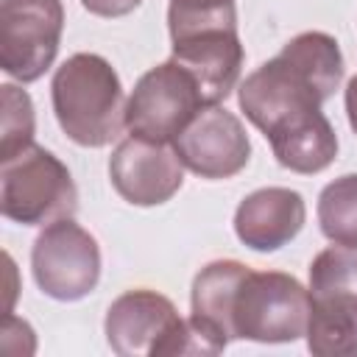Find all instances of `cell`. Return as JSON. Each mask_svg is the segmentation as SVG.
I'll return each instance as SVG.
<instances>
[{
    "label": "cell",
    "mask_w": 357,
    "mask_h": 357,
    "mask_svg": "<svg viewBox=\"0 0 357 357\" xmlns=\"http://www.w3.org/2000/svg\"><path fill=\"white\" fill-rule=\"evenodd\" d=\"M310 287L282 271L245 268L229 301V337L254 343H293L307 335Z\"/></svg>",
    "instance_id": "277c9868"
},
{
    "label": "cell",
    "mask_w": 357,
    "mask_h": 357,
    "mask_svg": "<svg viewBox=\"0 0 357 357\" xmlns=\"http://www.w3.org/2000/svg\"><path fill=\"white\" fill-rule=\"evenodd\" d=\"M310 296H349L357 298V248L329 245L310 262Z\"/></svg>",
    "instance_id": "e0dca14e"
},
{
    "label": "cell",
    "mask_w": 357,
    "mask_h": 357,
    "mask_svg": "<svg viewBox=\"0 0 357 357\" xmlns=\"http://www.w3.org/2000/svg\"><path fill=\"white\" fill-rule=\"evenodd\" d=\"M343 103H346V117H349V126H351V131L357 134V73H354V75L349 78V84H346Z\"/></svg>",
    "instance_id": "44dd1931"
},
{
    "label": "cell",
    "mask_w": 357,
    "mask_h": 357,
    "mask_svg": "<svg viewBox=\"0 0 357 357\" xmlns=\"http://www.w3.org/2000/svg\"><path fill=\"white\" fill-rule=\"evenodd\" d=\"M304 337L310 354L315 357H357V298H312V312Z\"/></svg>",
    "instance_id": "9a60e30c"
},
{
    "label": "cell",
    "mask_w": 357,
    "mask_h": 357,
    "mask_svg": "<svg viewBox=\"0 0 357 357\" xmlns=\"http://www.w3.org/2000/svg\"><path fill=\"white\" fill-rule=\"evenodd\" d=\"M109 181L114 192L134 206L167 204L184 184V165L170 142L126 137L109 156Z\"/></svg>",
    "instance_id": "8fae6325"
},
{
    "label": "cell",
    "mask_w": 357,
    "mask_h": 357,
    "mask_svg": "<svg viewBox=\"0 0 357 357\" xmlns=\"http://www.w3.org/2000/svg\"><path fill=\"white\" fill-rule=\"evenodd\" d=\"M142 0H81V6L95 14V17H103V20H114V17H126L131 11L139 8Z\"/></svg>",
    "instance_id": "ffe728a7"
},
{
    "label": "cell",
    "mask_w": 357,
    "mask_h": 357,
    "mask_svg": "<svg viewBox=\"0 0 357 357\" xmlns=\"http://www.w3.org/2000/svg\"><path fill=\"white\" fill-rule=\"evenodd\" d=\"M307 223V204L298 190L262 187L248 192L234 209L237 240L259 254L284 248Z\"/></svg>",
    "instance_id": "7c38bea8"
},
{
    "label": "cell",
    "mask_w": 357,
    "mask_h": 357,
    "mask_svg": "<svg viewBox=\"0 0 357 357\" xmlns=\"http://www.w3.org/2000/svg\"><path fill=\"white\" fill-rule=\"evenodd\" d=\"M61 33V0H0V70L20 84L39 81L59 56Z\"/></svg>",
    "instance_id": "52a82bcc"
},
{
    "label": "cell",
    "mask_w": 357,
    "mask_h": 357,
    "mask_svg": "<svg viewBox=\"0 0 357 357\" xmlns=\"http://www.w3.org/2000/svg\"><path fill=\"white\" fill-rule=\"evenodd\" d=\"M201 106L206 103L192 73L176 59H167L134 84L126 100V128L134 137L173 142Z\"/></svg>",
    "instance_id": "ba28073f"
},
{
    "label": "cell",
    "mask_w": 357,
    "mask_h": 357,
    "mask_svg": "<svg viewBox=\"0 0 357 357\" xmlns=\"http://www.w3.org/2000/svg\"><path fill=\"white\" fill-rule=\"evenodd\" d=\"M0 103H3V120H0V162H3L33 142L36 114L31 95L17 84L0 86Z\"/></svg>",
    "instance_id": "ac0fdd59"
},
{
    "label": "cell",
    "mask_w": 357,
    "mask_h": 357,
    "mask_svg": "<svg viewBox=\"0 0 357 357\" xmlns=\"http://www.w3.org/2000/svg\"><path fill=\"white\" fill-rule=\"evenodd\" d=\"M106 343L117 357L220 354L226 343L192 315L181 318L176 304L148 287L120 293L103 318Z\"/></svg>",
    "instance_id": "3957f363"
},
{
    "label": "cell",
    "mask_w": 357,
    "mask_h": 357,
    "mask_svg": "<svg viewBox=\"0 0 357 357\" xmlns=\"http://www.w3.org/2000/svg\"><path fill=\"white\" fill-rule=\"evenodd\" d=\"M0 212L20 226H50L78 212V187L70 167L31 142L0 162Z\"/></svg>",
    "instance_id": "5b68a950"
},
{
    "label": "cell",
    "mask_w": 357,
    "mask_h": 357,
    "mask_svg": "<svg viewBox=\"0 0 357 357\" xmlns=\"http://www.w3.org/2000/svg\"><path fill=\"white\" fill-rule=\"evenodd\" d=\"M318 226L321 234L346 248H357V173L337 176L318 195Z\"/></svg>",
    "instance_id": "2e32d148"
},
{
    "label": "cell",
    "mask_w": 357,
    "mask_h": 357,
    "mask_svg": "<svg viewBox=\"0 0 357 357\" xmlns=\"http://www.w3.org/2000/svg\"><path fill=\"white\" fill-rule=\"evenodd\" d=\"M170 59H176L198 81L206 106L223 103L237 86L245 59L237 22H206L170 31Z\"/></svg>",
    "instance_id": "30bf717a"
},
{
    "label": "cell",
    "mask_w": 357,
    "mask_h": 357,
    "mask_svg": "<svg viewBox=\"0 0 357 357\" xmlns=\"http://www.w3.org/2000/svg\"><path fill=\"white\" fill-rule=\"evenodd\" d=\"M237 20L234 0H170L167 31L201 25V22H231Z\"/></svg>",
    "instance_id": "d6986e66"
},
{
    "label": "cell",
    "mask_w": 357,
    "mask_h": 357,
    "mask_svg": "<svg viewBox=\"0 0 357 357\" xmlns=\"http://www.w3.org/2000/svg\"><path fill=\"white\" fill-rule=\"evenodd\" d=\"M100 245L73 218L42 226L31 245L36 287L53 301H81L100 282Z\"/></svg>",
    "instance_id": "8992f818"
},
{
    "label": "cell",
    "mask_w": 357,
    "mask_h": 357,
    "mask_svg": "<svg viewBox=\"0 0 357 357\" xmlns=\"http://www.w3.org/2000/svg\"><path fill=\"white\" fill-rule=\"evenodd\" d=\"M245 262L240 259H212L206 262L190 287V315L206 326L209 332H215L218 337H223L226 343H231L229 337V301L231 293L240 282V276L245 273Z\"/></svg>",
    "instance_id": "5bb4252c"
},
{
    "label": "cell",
    "mask_w": 357,
    "mask_h": 357,
    "mask_svg": "<svg viewBox=\"0 0 357 357\" xmlns=\"http://www.w3.org/2000/svg\"><path fill=\"white\" fill-rule=\"evenodd\" d=\"M126 100L117 70L100 53H73L50 81L56 123L81 148H103L120 137Z\"/></svg>",
    "instance_id": "7a4b0ae2"
},
{
    "label": "cell",
    "mask_w": 357,
    "mask_h": 357,
    "mask_svg": "<svg viewBox=\"0 0 357 357\" xmlns=\"http://www.w3.org/2000/svg\"><path fill=\"white\" fill-rule=\"evenodd\" d=\"M170 145L190 173L209 181L237 176L251 159V139L245 126L220 103L201 106Z\"/></svg>",
    "instance_id": "9c48e42d"
},
{
    "label": "cell",
    "mask_w": 357,
    "mask_h": 357,
    "mask_svg": "<svg viewBox=\"0 0 357 357\" xmlns=\"http://www.w3.org/2000/svg\"><path fill=\"white\" fill-rule=\"evenodd\" d=\"M271 151L276 156V162L298 176H315L321 170H326L335 156H337V134L329 123V117L324 112H315L282 131H276L273 137H268Z\"/></svg>",
    "instance_id": "4fadbf2b"
},
{
    "label": "cell",
    "mask_w": 357,
    "mask_h": 357,
    "mask_svg": "<svg viewBox=\"0 0 357 357\" xmlns=\"http://www.w3.org/2000/svg\"><path fill=\"white\" fill-rule=\"evenodd\" d=\"M343 53L332 33L304 31L237 86L240 112L265 139L321 112L343 81Z\"/></svg>",
    "instance_id": "6da1fadb"
}]
</instances>
